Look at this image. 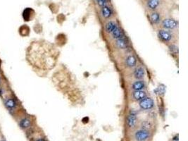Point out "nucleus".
I'll return each instance as SVG.
<instances>
[{"label": "nucleus", "mask_w": 188, "mask_h": 141, "mask_svg": "<svg viewBox=\"0 0 188 141\" xmlns=\"http://www.w3.org/2000/svg\"><path fill=\"white\" fill-rule=\"evenodd\" d=\"M59 52L49 42L36 40L27 47L25 59L27 64L39 75L52 70L57 61Z\"/></svg>", "instance_id": "nucleus-1"}, {"label": "nucleus", "mask_w": 188, "mask_h": 141, "mask_svg": "<svg viewBox=\"0 0 188 141\" xmlns=\"http://www.w3.org/2000/svg\"><path fill=\"white\" fill-rule=\"evenodd\" d=\"M4 104L5 107L10 111H14L18 107V102L13 96H8L4 99Z\"/></svg>", "instance_id": "nucleus-2"}, {"label": "nucleus", "mask_w": 188, "mask_h": 141, "mask_svg": "<svg viewBox=\"0 0 188 141\" xmlns=\"http://www.w3.org/2000/svg\"><path fill=\"white\" fill-rule=\"evenodd\" d=\"M139 107L142 109L148 110L151 109L154 107V101L149 97H145L139 102Z\"/></svg>", "instance_id": "nucleus-3"}, {"label": "nucleus", "mask_w": 188, "mask_h": 141, "mask_svg": "<svg viewBox=\"0 0 188 141\" xmlns=\"http://www.w3.org/2000/svg\"><path fill=\"white\" fill-rule=\"evenodd\" d=\"M149 137V133L145 129L138 130L135 133V138L138 141H145Z\"/></svg>", "instance_id": "nucleus-4"}, {"label": "nucleus", "mask_w": 188, "mask_h": 141, "mask_svg": "<svg viewBox=\"0 0 188 141\" xmlns=\"http://www.w3.org/2000/svg\"><path fill=\"white\" fill-rule=\"evenodd\" d=\"M162 25L166 29H173L177 27V22L173 19H165L163 21Z\"/></svg>", "instance_id": "nucleus-5"}, {"label": "nucleus", "mask_w": 188, "mask_h": 141, "mask_svg": "<svg viewBox=\"0 0 188 141\" xmlns=\"http://www.w3.org/2000/svg\"><path fill=\"white\" fill-rule=\"evenodd\" d=\"M158 36L164 42H169L172 38L171 34L169 32L164 30H161L158 32Z\"/></svg>", "instance_id": "nucleus-6"}, {"label": "nucleus", "mask_w": 188, "mask_h": 141, "mask_svg": "<svg viewBox=\"0 0 188 141\" xmlns=\"http://www.w3.org/2000/svg\"><path fill=\"white\" fill-rule=\"evenodd\" d=\"M137 122V116L136 114L134 111H131L130 114L128 117V125L129 127L133 128Z\"/></svg>", "instance_id": "nucleus-7"}, {"label": "nucleus", "mask_w": 188, "mask_h": 141, "mask_svg": "<svg viewBox=\"0 0 188 141\" xmlns=\"http://www.w3.org/2000/svg\"><path fill=\"white\" fill-rule=\"evenodd\" d=\"M116 45H117L119 49H121V50L127 49V47H128V44L127 40H125V37H123V38L116 40Z\"/></svg>", "instance_id": "nucleus-8"}, {"label": "nucleus", "mask_w": 188, "mask_h": 141, "mask_svg": "<svg viewBox=\"0 0 188 141\" xmlns=\"http://www.w3.org/2000/svg\"><path fill=\"white\" fill-rule=\"evenodd\" d=\"M112 34V36H113V37L116 40H118V39H120V38H123L125 36H124V33H123V32L122 31V30L119 28L118 27L117 28H116L114 31H113L111 33Z\"/></svg>", "instance_id": "nucleus-9"}, {"label": "nucleus", "mask_w": 188, "mask_h": 141, "mask_svg": "<svg viewBox=\"0 0 188 141\" xmlns=\"http://www.w3.org/2000/svg\"><path fill=\"white\" fill-rule=\"evenodd\" d=\"M19 125L21 128L25 129V128H29L31 126V121H30V119L29 118L25 117V118H23V119H22L21 120Z\"/></svg>", "instance_id": "nucleus-10"}, {"label": "nucleus", "mask_w": 188, "mask_h": 141, "mask_svg": "<svg viewBox=\"0 0 188 141\" xmlns=\"http://www.w3.org/2000/svg\"><path fill=\"white\" fill-rule=\"evenodd\" d=\"M132 88L134 90H142V89H144L145 88V83L144 81L142 80H139V81H136L133 84Z\"/></svg>", "instance_id": "nucleus-11"}, {"label": "nucleus", "mask_w": 188, "mask_h": 141, "mask_svg": "<svg viewBox=\"0 0 188 141\" xmlns=\"http://www.w3.org/2000/svg\"><path fill=\"white\" fill-rule=\"evenodd\" d=\"M133 96V98L135 100H142V99L146 97V93L142 90H137V91L134 92Z\"/></svg>", "instance_id": "nucleus-12"}, {"label": "nucleus", "mask_w": 188, "mask_h": 141, "mask_svg": "<svg viewBox=\"0 0 188 141\" xmlns=\"http://www.w3.org/2000/svg\"><path fill=\"white\" fill-rule=\"evenodd\" d=\"M134 76L137 79H141L144 77L145 76V69L142 67H138L137 68L135 72H134Z\"/></svg>", "instance_id": "nucleus-13"}, {"label": "nucleus", "mask_w": 188, "mask_h": 141, "mask_svg": "<svg viewBox=\"0 0 188 141\" xmlns=\"http://www.w3.org/2000/svg\"><path fill=\"white\" fill-rule=\"evenodd\" d=\"M33 12V11L30 8H27L25 9L23 13V19L25 21H28L31 19L32 18V14L31 13Z\"/></svg>", "instance_id": "nucleus-14"}, {"label": "nucleus", "mask_w": 188, "mask_h": 141, "mask_svg": "<svg viewBox=\"0 0 188 141\" xmlns=\"http://www.w3.org/2000/svg\"><path fill=\"white\" fill-rule=\"evenodd\" d=\"M126 64H127V66L129 67H135L137 64L136 59L133 56H128L127 59H126Z\"/></svg>", "instance_id": "nucleus-15"}, {"label": "nucleus", "mask_w": 188, "mask_h": 141, "mask_svg": "<svg viewBox=\"0 0 188 141\" xmlns=\"http://www.w3.org/2000/svg\"><path fill=\"white\" fill-rule=\"evenodd\" d=\"M101 14L102 16L106 18H109L112 15V11L111 8L108 7V6H103V8L101 9Z\"/></svg>", "instance_id": "nucleus-16"}, {"label": "nucleus", "mask_w": 188, "mask_h": 141, "mask_svg": "<svg viewBox=\"0 0 188 141\" xmlns=\"http://www.w3.org/2000/svg\"><path fill=\"white\" fill-rule=\"evenodd\" d=\"M18 32L23 37H25V36L28 35L30 33V29L26 25H23L20 27Z\"/></svg>", "instance_id": "nucleus-17"}, {"label": "nucleus", "mask_w": 188, "mask_h": 141, "mask_svg": "<svg viewBox=\"0 0 188 141\" xmlns=\"http://www.w3.org/2000/svg\"><path fill=\"white\" fill-rule=\"evenodd\" d=\"M118 28V25L114 21H109L106 25V30L108 33H111L113 31H114L116 28Z\"/></svg>", "instance_id": "nucleus-18"}, {"label": "nucleus", "mask_w": 188, "mask_h": 141, "mask_svg": "<svg viewBox=\"0 0 188 141\" xmlns=\"http://www.w3.org/2000/svg\"><path fill=\"white\" fill-rule=\"evenodd\" d=\"M159 4V1L158 0H149L147 2V6L150 9L154 10Z\"/></svg>", "instance_id": "nucleus-19"}, {"label": "nucleus", "mask_w": 188, "mask_h": 141, "mask_svg": "<svg viewBox=\"0 0 188 141\" xmlns=\"http://www.w3.org/2000/svg\"><path fill=\"white\" fill-rule=\"evenodd\" d=\"M151 20L154 23H158L160 21V16L156 12H153L151 14Z\"/></svg>", "instance_id": "nucleus-20"}, {"label": "nucleus", "mask_w": 188, "mask_h": 141, "mask_svg": "<svg viewBox=\"0 0 188 141\" xmlns=\"http://www.w3.org/2000/svg\"><path fill=\"white\" fill-rule=\"evenodd\" d=\"M156 91H158V93L159 95H163L165 93V91H166V88L165 86H163V85H161L158 88V89L156 90Z\"/></svg>", "instance_id": "nucleus-21"}, {"label": "nucleus", "mask_w": 188, "mask_h": 141, "mask_svg": "<svg viewBox=\"0 0 188 141\" xmlns=\"http://www.w3.org/2000/svg\"><path fill=\"white\" fill-rule=\"evenodd\" d=\"M97 2L100 6H105L106 4V0H96Z\"/></svg>", "instance_id": "nucleus-22"}, {"label": "nucleus", "mask_w": 188, "mask_h": 141, "mask_svg": "<svg viewBox=\"0 0 188 141\" xmlns=\"http://www.w3.org/2000/svg\"><path fill=\"white\" fill-rule=\"evenodd\" d=\"M2 82H3L2 78V76H1V75H0V87H1L2 85Z\"/></svg>", "instance_id": "nucleus-23"}, {"label": "nucleus", "mask_w": 188, "mask_h": 141, "mask_svg": "<svg viewBox=\"0 0 188 141\" xmlns=\"http://www.w3.org/2000/svg\"><path fill=\"white\" fill-rule=\"evenodd\" d=\"M37 141H44V139L40 138V139H38V140H37Z\"/></svg>", "instance_id": "nucleus-24"}, {"label": "nucleus", "mask_w": 188, "mask_h": 141, "mask_svg": "<svg viewBox=\"0 0 188 141\" xmlns=\"http://www.w3.org/2000/svg\"><path fill=\"white\" fill-rule=\"evenodd\" d=\"M1 141H4V140H1Z\"/></svg>", "instance_id": "nucleus-25"}]
</instances>
